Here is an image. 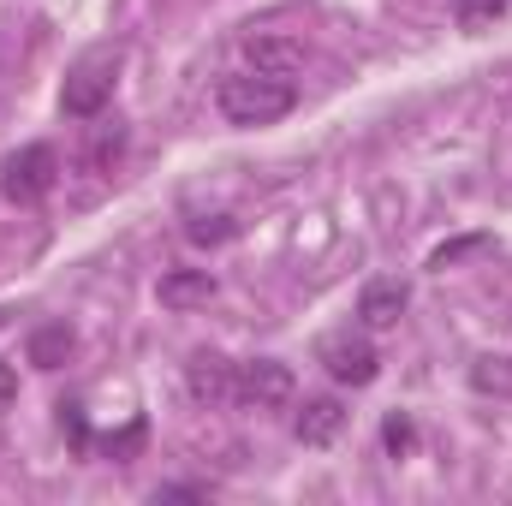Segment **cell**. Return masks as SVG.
I'll return each mask as SVG.
<instances>
[{"label":"cell","mask_w":512,"mask_h":506,"mask_svg":"<svg viewBox=\"0 0 512 506\" xmlns=\"http://www.w3.org/2000/svg\"><path fill=\"white\" fill-rule=\"evenodd\" d=\"M215 102H221L227 126H274L280 114H292L298 90H292V78H274V72H233V78H221Z\"/></svg>","instance_id":"6da1fadb"},{"label":"cell","mask_w":512,"mask_h":506,"mask_svg":"<svg viewBox=\"0 0 512 506\" xmlns=\"http://www.w3.org/2000/svg\"><path fill=\"white\" fill-rule=\"evenodd\" d=\"M120 66H126V48H120V42L90 48V54L66 72V84H60V114H72V120H96V114L114 102Z\"/></svg>","instance_id":"7a4b0ae2"},{"label":"cell","mask_w":512,"mask_h":506,"mask_svg":"<svg viewBox=\"0 0 512 506\" xmlns=\"http://www.w3.org/2000/svg\"><path fill=\"white\" fill-rule=\"evenodd\" d=\"M54 173H60V155H54L48 143H24V149L6 161V173H0V191H6L12 203H42V197L54 191Z\"/></svg>","instance_id":"3957f363"},{"label":"cell","mask_w":512,"mask_h":506,"mask_svg":"<svg viewBox=\"0 0 512 506\" xmlns=\"http://www.w3.org/2000/svg\"><path fill=\"white\" fill-rule=\"evenodd\" d=\"M322 370L340 387H370V381L382 376V358H376L370 334H328L322 340Z\"/></svg>","instance_id":"277c9868"},{"label":"cell","mask_w":512,"mask_h":506,"mask_svg":"<svg viewBox=\"0 0 512 506\" xmlns=\"http://www.w3.org/2000/svg\"><path fill=\"white\" fill-rule=\"evenodd\" d=\"M292 370L286 364H274V358H251V364H239V376H233V399L239 405H256V411H274V405H286L292 399Z\"/></svg>","instance_id":"5b68a950"},{"label":"cell","mask_w":512,"mask_h":506,"mask_svg":"<svg viewBox=\"0 0 512 506\" xmlns=\"http://www.w3.org/2000/svg\"><path fill=\"white\" fill-rule=\"evenodd\" d=\"M405 304H411V292H405L399 280H370V286H364V298H358V322H364V334L393 328V322L405 316Z\"/></svg>","instance_id":"8992f818"},{"label":"cell","mask_w":512,"mask_h":506,"mask_svg":"<svg viewBox=\"0 0 512 506\" xmlns=\"http://www.w3.org/2000/svg\"><path fill=\"white\" fill-rule=\"evenodd\" d=\"M340 429H346V405L340 399H304V411L292 417V435L304 447H328Z\"/></svg>","instance_id":"52a82bcc"},{"label":"cell","mask_w":512,"mask_h":506,"mask_svg":"<svg viewBox=\"0 0 512 506\" xmlns=\"http://www.w3.org/2000/svg\"><path fill=\"white\" fill-rule=\"evenodd\" d=\"M209 298H215V274L209 268H173V274H161V304L167 310H197Z\"/></svg>","instance_id":"ba28073f"},{"label":"cell","mask_w":512,"mask_h":506,"mask_svg":"<svg viewBox=\"0 0 512 506\" xmlns=\"http://www.w3.org/2000/svg\"><path fill=\"white\" fill-rule=\"evenodd\" d=\"M233 376H239V364H221V358H191V370H185V381H191V399H203V405H221V399H233Z\"/></svg>","instance_id":"9c48e42d"},{"label":"cell","mask_w":512,"mask_h":506,"mask_svg":"<svg viewBox=\"0 0 512 506\" xmlns=\"http://www.w3.org/2000/svg\"><path fill=\"white\" fill-rule=\"evenodd\" d=\"M66 358H72V328H66V322H48V328L30 334V364H36V370H54V364H66Z\"/></svg>","instance_id":"30bf717a"},{"label":"cell","mask_w":512,"mask_h":506,"mask_svg":"<svg viewBox=\"0 0 512 506\" xmlns=\"http://www.w3.org/2000/svg\"><path fill=\"white\" fill-rule=\"evenodd\" d=\"M453 18H459V30H495L501 18H512V0H453Z\"/></svg>","instance_id":"8fae6325"},{"label":"cell","mask_w":512,"mask_h":506,"mask_svg":"<svg viewBox=\"0 0 512 506\" xmlns=\"http://www.w3.org/2000/svg\"><path fill=\"white\" fill-rule=\"evenodd\" d=\"M471 387L483 399H512V358H477L471 364Z\"/></svg>","instance_id":"7c38bea8"},{"label":"cell","mask_w":512,"mask_h":506,"mask_svg":"<svg viewBox=\"0 0 512 506\" xmlns=\"http://www.w3.org/2000/svg\"><path fill=\"white\" fill-rule=\"evenodd\" d=\"M251 60H256V72H274V78H292L304 54H298L292 42H251Z\"/></svg>","instance_id":"4fadbf2b"},{"label":"cell","mask_w":512,"mask_h":506,"mask_svg":"<svg viewBox=\"0 0 512 506\" xmlns=\"http://www.w3.org/2000/svg\"><path fill=\"white\" fill-rule=\"evenodd\" d=\"M489 251V233H471V239H453V245H441V251L429 256V268H453V262H465V256Z\"/></svg>","instance_id":"5bb4252c"},{"label":"cell","mask_w":512,"mask_h":506,"mask_svg":"<svg viewBox=\"0 0 512 506\" xmlns=\"http://www.w3.org/2000/svg\"><path fill=\"white\" fill-rule=\"evenodd\" d=\"M382 441H387V453H411V447H417V429H411L405 411H393V417L382 423Z\"/></svg>","instance_id":"9a60e30c"},{"label":"cell","mask_w":512,"mask_h":506,"mask_svg":"<svg viewBox=\"0 0 512 506\" xmlns=\"http://www.w3.org/2000/svg\"><path fill=\"white\" fill-rule=\"evenodd\" d=\"M191 239L197 245H221V239H233V227L227 221H191Z\"/></svg>","instance_id":"2e32d148"},{"label":"cell","mask_w":512,"mask_h":506,"mask_svg":"<svg viewBox=\"0 0 512 506\" xmlns=\"http://www.w3.org/2000/svg\"><path fill=\"white\" fill-rule=\"evenodd\" d=\"M12 405H18V370H12V364H0V417H6Z\"/></svg>","instance_id":"e0dca14e"},{"label":"cell","mask_w":512,"mask_h":506,"mask_svg":"<svg viewBox=\"0 0 512 506\" xmlns=\"http://www.w3.org/2000/svg\"><path fill=\"white\" fill-rule=\"evenodd\" d=\"M161 495H167V501H203V489H197V483H173V489H161Z\"/></svg>","instance_id":"ac0fdd59"},{"label":"cell","mask_w":512,"mask_h":506,"mask_svg":"<svg viewBox=\"0 0 512 506\" xmlns=\"http://www.w3.org/2000/svg\"><path fill=\"white\" fill-rule=\"evenodd\" d=\"M0 328H6V310H0Z\"/></svg>","instance_id":"d6986e66"}]
</instances>
